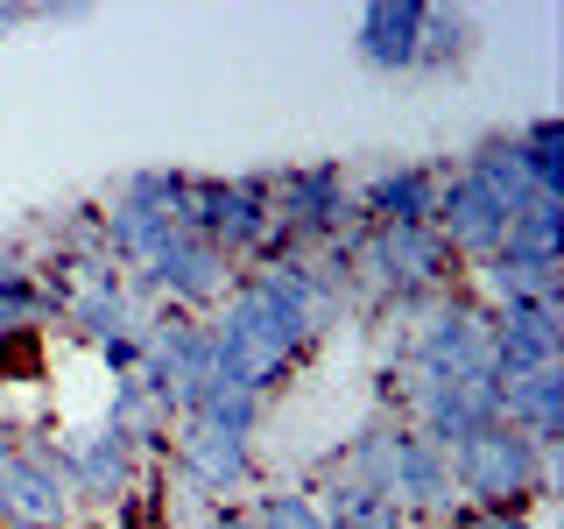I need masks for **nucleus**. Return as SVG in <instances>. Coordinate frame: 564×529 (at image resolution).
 I'll use <instances>...</instances> for the list:
<instances>
[{
	"label": "nucleus",
	"instance_id": "7ed1b4c3",
	"mask_svg": "<svg viewBox=\"0 0 564 529\" xmlns=\"http://www.w3.org/2000/svg\"><path fill=\"white\" fill-rule=\"evenodd\" d=\"M269 191H275V247H269V261L317 255V247H332L352 226V176H346V163L269 170ZM254 269H261V261H254Z\"/></svg>",
	"mask_w": 564,
	"mask_h": 529
},
{
	"label": "nucleus",
	"instance_id": "2eb2a0df",
	"mask_svg": "<svg viewBox=\"0 0 564 529\" xmlns=\"http://www.w3.org/2000/svg\"><path fill=\"white\" fill-rule=\"evenodd\" d=\"M176 417H191V423H212V431H226V438H247L254 445V431L269 423V402L261 396H247V388L234 381H191L184 396H176Z\"/></svg>",
	"mask_w": 564,
	"mask_h": 529
},
{
	"label": "nucleus",
	"instance_id": "f3484780",
	"mask_svg": "<svg viewBox=\"0 0 564 529\" xmlns=\"http://www.w3.org/2000/svg\"><path fill=\"white\" fill-rule=\"evenodd\" d=\"M458 170H466V176H473V184H480V191H487V198L501 205V212H516V205L529 198V176H522V163H516V141H508V134L473 141Z\"/></svg>",
	"mask_w": 564,
	"mask_h": 529
},
{
	"label": "nucleus",
	"instance_id": "20e7f679",
	"mask_svg": "<svg viewBox=\"0 0 564 529\" xmlns=\"http://www.w3.org/2000/svg\"><path fill=\"white\" fill-rule=\"evenodd\" d=\"M234 276L240 269L205 234H184V226H176V234L128 276V296H134L141 311H149V304H176V311H198L205 317L226 290H234Z\"/></svg>",
	"mask_w": 564,
	"mask_h": 529
},
{
	"label": "nucleus",
	"instance_id": "423d86ee",
	"mask_svg": "<svg viewBox=\"0 0 564 529\" xmlns=\"http://www.w3.org/2000/svg\"><path fill=\"white\" fill-rule=\"evenodd\" d=\"M78 501L64 481V445L35 438V445L0 452V529H70Z\"/></svg>",
	"mask_w": 564,
	"mask_h": 529
},
{
	"label": "nucleus",
	"instance_id": "b1692460",
	"mask_svg": "<svg viewBox=\"0 0 564 529\" xmlns=\"http://www.w3.org/2000/svg\"><path fill=\"white\" fill-rule=\"evenodd\" d=\"M14 22H29V8H0V35H8Z\"/></svg>",
	"mask_w": 564,
	"mask_h": 529
},
{
	"label": "nucleus",
	"instance_id": "412c9836",
	"mask_svg": "<svg viewBox=\"0 0 564 529\" xmlns=\"http://www.w3.org/2000/svg\"><path fill=\"white\" fill-rule=\"evenodd\" d=\"M247 516H254V529H325V516H317V494H296V487H269L247 501Z\"/></svg>",
	"mask_w": 564,
	"mask_h": 529
},
{
	"label": "nucleus",
	"instance_id": "4be33fe9",
	"mask_svg": "<svg viewBox=\"0 0 564 529\" xmlns=\"http://www.w3.org/2000/svg\"><path fill=\"white\" fill-rule=\"evenodd\" d=\"M99 353V367H106V375H141V332H113V339H106V346H93Z\"/></svg>",
	"mask_w": 564,
	"mask_h": 529
},
{
	"label": "nucleus",
	"instance_id": "4468645a",
	"mask_svg": "<svg viewBox=\"0 0 564 529\" xmlns=\"http://www.w3.org/2000/svg\"><path fill=\"white\" fill-rule=\"evenodd\" d=\"M501 423H516L529 445L557 452L564 438V367H529L501 381Z\"/></svg>",
	"mask_w": 564,
	"mask_h": 529
},
{
	"label": "nucleus",
	"instance_id": "dca6fc26",
	"mask_svg": "<svg viewBox=\"0 0 564 529\" xmlns=\"http://www.w3.org/2000/svg\"><path fill=\"white\" fill-rule=\"evenodd\" d=\"M325 501H317V516H325V529H416L410 522V508H395L381 487H367V481H352V473H332L325 487Z\"/></svg>",
	"mask_w": 564,
	"mask_h": 529
},
{
	"label": "nucleus",
	"instance_id": "f257e3e1",
	"mask_svg": "<svg viewBox=\"0 0 564 529\" xmlns=\"http://www.w3.org/2000/svg\"><path fill=\"white\" fill-rule=\"evenodd\" d=\"M212 381H234L247 396L269 402L282 381L304 367V353L325 339V325L296 304V296H282L261 269H240L234 290L212 304Z\"/></svg>",
	"mask_w": 564,
	"mask_h": 529
},
{
	"label": "nucleus",
	"instance_id": "6e6552de",
	"mask_svg": "<svg viewBox=\"0 0 564 529\" xmlns=\"http://www.w3.org/2000/svg\"><path fill=\"white\" fill-rule=\"evenodd\" d=\"M64 481H70V501H93V508H120L128 494L149 481V458H141L113 423H93L64 445Z\"/></svg>",
	"mask_w": 564,
	"mask_h": 529
},
{
	"label": "nucleus",
	"instance_id": "1a4fd4ad",
	"mask_svg": "<svg viewBox=\"0 0 564 529\" xmlns=\"http://www.w3.org/2000/svg\"><path fill=\"white\" fill-rule=\"evenodd\" d=\"M170 466H176V481H191L205 494V501H226V494H247L261 481V466H254V445L247 438H226V431H212V423H191V417H176V431H170Z\"/></svg>",
	"mask_w": 564,
	"mask_h": 529
},
{
	"label": "nucleus",
	"instance_id": "9d476101",
	"mask_svg": "<svg viewBox=\"0 0 564 529\" xmlns=\"http://www.w3.org/2000/svg\"><path fill=\"white\" fill-rule=\"evenodd\" d=\"M431 226H437V240H445L458 261H487L494 247H501L508 212L494 205V198H487L480 184H473L466 170L437 163V205H431Z\"/></svg>",
	"mask_w": 564,
	"mask_h": 529
},
{
	"label": "nucleus",
	"instance_id": "f8f14e48",
	"mask_svg": "<svg viewBox=\"0 0 564 529\" xmlns=\"http://www.w3.org/2000/svg\"><path fill=\"white\" fill-rule=\"evenodd\" d=\"M564 325L557 304H501L494 311V381L529 375V367H557Z\"/></svg>",
	"mask_w": 564,
	"mask_h": 529
},
{
	"label": "nucleus",
	"instance_id": "ddd939ff",
	"mask_svg": "<svg viewBox=\"0 0 564 529\" xmlns=\"http://www.w3.org/2000/svg\"><path fill=\"white\" fill-rule=\"evenodd\" d=\"M416 35H423V0H375L352 22V57L367 71H416Z\"/></svg>",
	"mask_w": 564,
	"mask_h": 529
},
{
	"label": "nucleus",
	"instance_id": "aec40b11",
	"mask_svg": "<svg viewBox=\"0 0 564 529\" xmlns=\"http://www.w3.org/2000/svg\"><path fill=\"white\" fill-rule=\"evenodd\" d=\"M473 50V22L458 8H423V35H416V71H452Z\"/></svg>",
	"mask_w": 564,
	"mask_h": 529
},
{
	"label": "nucleus",
	"instance_id": "f03ea898",
	"mask_svg": "<svg viewBox=\"0 0 564 529\" xmlns=\"http://www.w3.org/2000/svg\"><path fill=\"white\" fill-rule=\"evenodd\" d=\"M445 466H452V501H466V516H529V501L551 494L557 452L529 445L516 423H487L445 452Z\"/></svg>",
	"mask_w": 564,
	"mask_h": 529
},
{
	"label": "nucleus",
	"instance_id": "5701e85b",
	"mask_svg": "<svg viewBox=\"0 0 564 529\" xmlns=\"http://www.w3.org/2000/svg\"><path fill=\"white\" fill-rule=\"evenodd\" d=\"M191 529H254V516H247V501H219V508H205Z\"/></svg>",
	"mask_w": 564,
	"mask_h": 529
},
{
	"label": "nucleus",
	"instance_id": "9b49d317",
	"mask_svg": "<svg viewBox=\"0 0 564 529\" xmlns=\"http://www.w3.org/2000/svg\"><path fill=\"white\" fill-rule=\"evenodd\" d=\"M431 205H437V163H388L367 184H352L360 226H431Z\"/></svg>",
	"mask_w": 564,
	"mask_h": 529
},
{
	"label": "nucleus",
	"instance_id": "6ab92c4d",
	"mask_svg": "<svg viewBox=\"0 0 564 529\" xmlns=\"http://www.w3.org/2000/svg\"><path fill=\"white\" fill-rule=\"evenodd\" d=\"M557 226H564V198H551V191H529V198H522L516 212H508L501 247H508V255L557 261Z\"/></svg>",
	"mask_w": 564,
	"mask_h": 529
},
{
	"label": "nucleus",
	"instance_id": "393cba45",
	"mask_svg": "<svg viewBox=\"0 0 564 529\" xmlns=\"http://www.w3.org/2000/svg\"><path fill=\"white\" fill-rule=\"evenodd\" d=\"M8 445H14V438H8V423H0V452H8Z\"/></svg>",
	"mask_w": 564,
	"mask_h": 529
},
{
	"label": "nucleus",
	"instance_id": "a211bd4d",
	"mask_svg": "<svg viewBox=\"0 0 564 529\" xmlns=\"http://www.w3.org/2000/svg\"><path fill=\"white\" fill-rule=\"evenodd\" d=\"M508 141H516V163L529 176V191H551V198H564V120L557 114H536L529 128H516Z\"/></svg>",
	"mask_w": 564,
	"mask_h": 529
},
{
	"label": "nucleus",
	"instance_id": "39448f33",
	"mask_svg": "<svg viewBox=\"0 0 564 529\" xmlns=\"http://www.w3.org/2000/svg\"><path fill=\"white\" fill-rule=\"evenodd\" d=\"M416 375H494V311L473 290L431 296V311L410 325Z\"/></svg>",
	"mask_w": 564,
	"mask_h": 529
},
{
	"label": "nucleus",
	"instance_id": "0eeeda50",
	"mask_svg": "<svg viewBox=\"0 0 564 529\" xmlns=\"http://www.w3.org/2000/svg\"><path fill=\"white\" fill-rule=\"evenodd\" d=\"M402 423L423 431L437 452H452L473 431L501 423V381L494 375H416L410 367V410H402Z\"/></svg>",
	"mask_w": 564,
	"mask_h": 529
}]
</instances>
